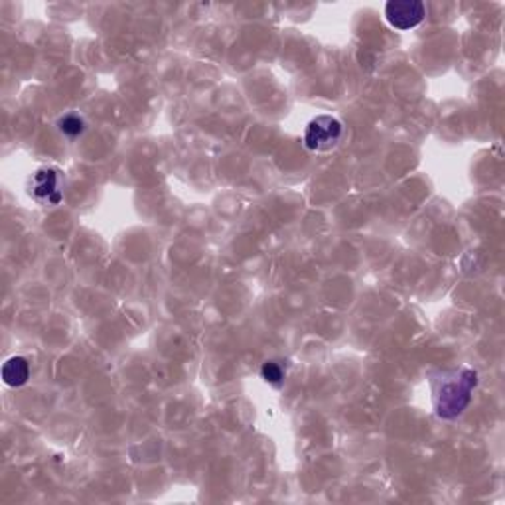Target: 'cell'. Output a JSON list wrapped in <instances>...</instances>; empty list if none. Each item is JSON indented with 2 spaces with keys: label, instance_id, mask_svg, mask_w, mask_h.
Listing matches in <instances>:
<instances>
[{
  "label": "cell",
  "instance_id": "cell-1",
  "mask_svg": "<svg viewBox=\"0 0 505 505\" xmlns=\"http://www.w3.org/2000/svg\"><path fill=\"white\" fill-rule=\"evenodd\" d=\"M478 385V373L472 370H462L455 378L444 379L440 387L434 393V409L440 418L460 417L472 401V391Z\"/></svg>",
  "mask_w": 505,
  "mask_h": 505
},
{
  "label": "cell",
  "instance_id": "cell-2",
  "mask_svg": "<svg viewBox=\"0 0 505 505\" xmlns=\"http://www.w3.org/2000/svg\"><path fill=\"white\" fill-rule=\"evenodd\" d=\"M341 136H344V125H341L340 119L320 115L308 123L304 131V144L312 152H328L338 147Z\"/></svg>",
  "mask_w": 505,
  "mask_h": 505
},
{
  "label": "cell",
  "instance_id": "cell-3",
  "mask_svg": "<svg viewBox=\"0 0 505 505\" xmlns=\"http://www.w3.org/2000/svg\"><path fill=\"white\" fill-rule=\"evenodd\" d=\"M385 16H387L393 28L410 30L425 20L426 8L418 0H403V3L395 0V3H387L385 6Z\"/></svg>",
  "mask_w": 505,
  "mask_h": 505
},
{
  "label": "cell",
  "instance_id": "cell-4",
  "mask_svg": "<svg viewBox=\"0 0 505 505\" xmlns=\"http://www.w3.org/2000/svg\"><path fill=\"white\" fill-rule=\"evenodd\" d=\"M59 184H62L59 170L40 168V170H36V172H34V176L30 180V194L38 202H44L48 205H56L64 198L62 190H59Z\"/></svg>",
  "mask_w": 505,
  "mask_h": 505
},
{
  "label": "cell",
  "instance_id": "cell-5",
  "mask_svg": "<svg viewBox=\"0 0 505 505\" xmlns=\"http://www.w3.org/2000/svg\"><path fill=\"white\" fill-rule=\"evenodd\" d=\"M30 378V363L24 357H11L3 365V379L11 387H20Z\"/></svg>",
  "mask_w": 505,
  "mask_h": 505
},
{
  "label": "cell",
  "instance_id": "cell-6",
  "mask_svg": "<svg viewBox=\"0 0 505 505\" xmlns=\"http://www.w3.org/2000/svg\"><path fill=\"white\" fill-rule=\"evenodd\" d=\"M57 128L65 136H70V139H75V136H80L85 131V121L80 115L70 113V115H64L62 119H59Z\"/></svg>",
  "mask_w": 505,
  "mask_h": 505
},
{
  "label": "cell",
  "instance_id": "cell-7",
  "mask_svg": "<svg viewBox=\"0 0 505 505\" xmlns=\"http://www.w3.org/2000/svg\"><path fill=\"white\" fill-rule=\"evenodd\" d=\"M261 375H263V379L271 383V385H279L282 383V379H285V371H282V367L277 363V362H267L263 367H261Z\"/></svg>",
  "mask_w": 505,
  "mask_h": 505
}]
</instances>
